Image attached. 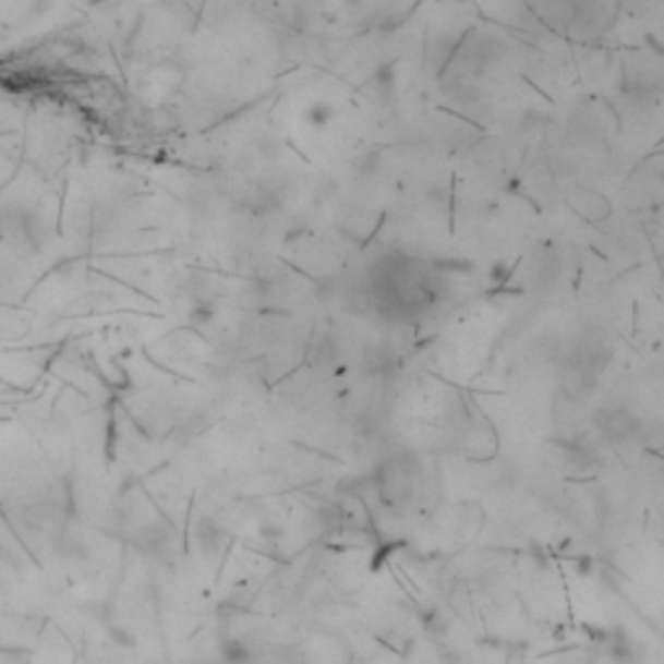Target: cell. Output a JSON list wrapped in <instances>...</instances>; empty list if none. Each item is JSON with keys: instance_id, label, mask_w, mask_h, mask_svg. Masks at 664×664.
Returning <instances> with one entry per match:
<instances>
[{"instance_id": "6da1fadb", "label": "cell", "mask_w": 664, "mask_h": 664, "mask_svg": "<svg viewBox=\"0 0 664 664\" xmlns=\"http://www.w3.org/2000/svg\"><path fill=\"white\" fill-rule=\"evenodd\" d=\"M419 468H415L413 460L393 457L387 464H382V498H387L393 506H406V502H410L415 488H419Z\"/></svg>"}, {"instance_id": "7a4b0ae2", "label": "cell", "mask_w": 664, "mask_h": 664, "mask_svg": "<svg viewBox=\"0 0 664 664\" xmlns=\"http://www.w3.org/2000/svg\"><path fill=\"white\" fill-rule=\"evenodd\" d=\"M594 431L602 436V439L613 442V444H623V442H631L636 436V431H639V423H636V415L628 410L623 402H613L607 400L605 406H600L594 410L592 415Z\"/></svg>"}, {"instance_id": "3957f363", "label": "cell", "mask_w": 664, "mask_h": 664, "mask_svg": "<svg viewBox=\"0 0 664 664\" xmlns=\"http://www.w3.org/2000/svg\"><path fill=\"white\" fill-rule=\"evenodd\" d=\"M566 203L574 214H579L587 224H605L613 218V205L600 190L587 188V184H568Z\"/></svg>"}]
</instances>
